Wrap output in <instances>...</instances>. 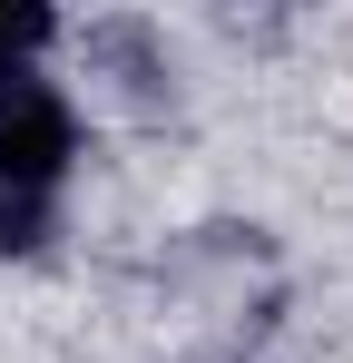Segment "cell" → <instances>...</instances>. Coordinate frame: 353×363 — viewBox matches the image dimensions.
<instances>
[{"label":"cell","instance_id":"obj_1","mask_svg":"<svg viewBox=\"0 0 353 363\" xmlns=\"http://www.w3.org/2000/svg\"><path fill=\"white\" fill-rule=\"evenodd\" d=\"M79 99L50 69H0V255L59 236V206L79 177Z\"/></svg>","mask_w":353,"mask_h":363}]
</instances>
